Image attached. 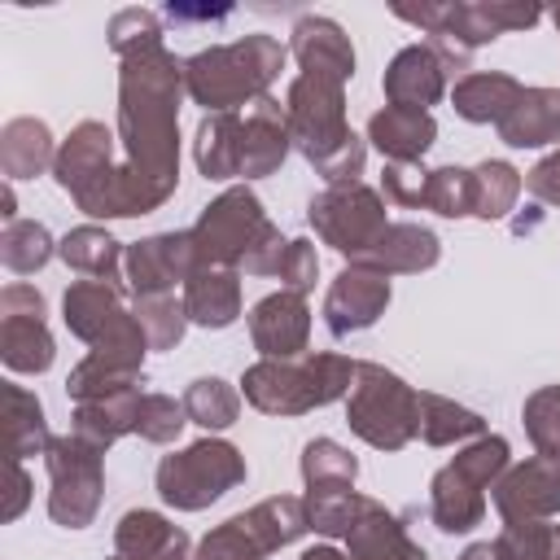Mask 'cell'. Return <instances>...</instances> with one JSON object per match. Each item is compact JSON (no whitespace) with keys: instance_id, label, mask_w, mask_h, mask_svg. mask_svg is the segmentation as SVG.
I'll use <instances>...</instances> for the list:
<instances>
[{"instance_id":"1","label":"cell","mask_w":560,"mask_h":560,"mask_svg":"<svg viewBox=\"0 0 560 560\" xmlns=\"http://www.w3.org/2000/svg\"><path fill=\"white\" fill-rule=\"evenodd\" d=\"M179 88L184 61L162 44L122 57L118 79V136L122 162L114 166L101 219H131L158 210L179 184Z\"/></svg>"},{"instance_id":"2","label":"cell","mask_w":560,"mask_h":560,"mask_svg":"<svg viewBox=\"0 0 560 560\" xmlns=\"http://www.w3.org/2000/svg\"><path fill=\"white\" fill-rule=\"evenodd\" d=\"M284 44L271 39V35H245L236 44H219V48H206L197 57L184 61V88L197 105L214 109V114H228L245 101H258L267 96L271 79L280 74L284 66Z\"/></svg>"},{"instance_id":"3","label":"cell","mask_w":560,"mask_h":560,"mask_svg":"<svg viewBox=\"0 0 560 560\" xmlns=\"http://www.w3.org/2000/svg\"><path fill=\"white\" fill-rule=\"evenodd\" d=\"M354 368L346 354H315L306 350L302 359H258L245 368V402L267 411V416H302L315 407L337 402L354 385Z\"/></svg>"},{"instance_id":"4","label":"cell","mask_w":560,"mask_h":560,"mask_svg":"<svg viewBox=\"0 0 560 560\" xmlns=\"http://www.w3.org/2000/svg\"><path fill=\"white\" fill-rule=\"evenodd\" d=\"M416 398L420 394L398 372H389L381 363H359L350 402H346V420L368 446L402 451L416 438Z\"/></svg>"},{"instance_id":"5","label":"cell","mask_w":560,"mask_h":560,"mask_svg":"<svg viewBox=\"0 0 560 560\" xmlns=\"http://www.w3.org/2000/svg\"><path fill=\"white\" fill-rule=\"evenodd\" d=\"M66 328L88 341L96 354H114L127 363H144V328L136 324V311H127L122 289L109 280H74L61 298Z\"/></svg>"},{"instance_id":"6","label":"cell","mask_w":560,"mask_h":560,"mask_svg":"<svg viewBox=\"0 0 560 560\" xmlns=\"http://www.w3.org/2000/svg\"><path fill=\"white\" fill-rule=\"evenodd\" d=\"M306 529V503L293 494H276L210 529L192 560H262L267 551L298 542Z\"/></svg>"},{"instance_id":"7","label":"cell","mask_w":560,"mask_h":560,"mask_svg":"<svg viewBox=\"0 0 560 560\" xmlns=\"http://www.w3.org/2000/svg\"><path fill=\"white\" fill-rule=\"evenodd\" d=\"M245 481V459L232 442L201 438L158 464V494L179 512H201Z\"/></svg>"},{"instance_id":"8","label":"cell","mask_w":560,"mask_h":560,"mask_svg":"<svg viewBox=\"0 0 560 560\" xmlns=\"http://www.w3.org/2000/svg\"><path fill=\"white\" fill-rule=\"evenodd\" d=\"M105 451L83 442L79 433H66V438H52L48 451H44V464H48V516L61 525V529H83L92 525L96 508H101V490H105Z\"/></svg>"},{"instance_id":"9","label":"cell","mask_w":560,"mask_h":560,"mask_svg":"<svg viewBox=\"0 0 560 560\" xmlns=\"http://www.w3.org/2000/svg\"><path fill=\"white\" fill-rule=\"evenodd\" d=\"M271 219L249 188H228L192 223V245L201 267H245V258L271 236Z\"/></svg>"},{"instance_id":"10","label":"cell","mask_w":560,"mask_h":560,"mask_svg":"<svg viewBox=\"0 0 560 560\" xmlns=\"http://www.w3.org/2000/svg\"><path fill=\"white\" fill-rule=\"evenodd\" d=\"M346 83L332 79H315V74H298L284 101L289 114V140L302 149V158L311 166L328 162L341 144H350V127H346Z\"/></svg>"},{"instance_id":"11","label":"cell","mask_w":560,"mask_h":560,"mask_svg":"<svg viewBox=\"0 0 560 560\" xmlns=\"http://www.w3.org/2000/svg\"><path fill=\"white\" fill-rule=\"evenodd\" d=\"M306 214H311V228L319 232V241L332 245V249H341V254H350V258L363 254V249L389 228L385 201H381V192L368 188V184H337V188H324L319 197H311Z\"/></svg>"},{"instance_id":"12","label":"cell","mask_w":560,"mask_h":560,"mask_svg":"<svg viewBox=\"0 0 560 560\" xmlns=\"http://www.w3.org/2000/svg\"><path fill=\"white\" fill-rule=\"evenodd\" d=\"M52 337L44 324L39 289L13 280L0 293V359L9 372H48L52 368Z\"/></svg>"},{"instance_id":"13","label":"cell","mask_w":560,"mask_h":560,"mask_svg":"<svg viewBox=\"0 0 560 560\" xmlns=\"http://www.w3.org/2000/svg\"><path fill=\"white\" fill-rule=\"evenodd\" d=\"M52 175L79 201V210L96 214L109 192V179H114V136L101 122H79L66 136V144L57 149Z\"/></svg>"},{"instance_id":"14","label":"cell","mask_w":560,"mask_h":560,"mask_svg":"<svg viewBox=\"0 0 560 560\" xmlns=\"http://www.w3.org/2000/svg\"><path fill=\"white\" fill-rule=\"evenodd\" d=\"M127 280L140 293H171L175 284H188V276L201 267L197 258V245H192V228L184 232H158V236H144L127 249Z\"/></svg>"},{"instance_id":"15","label":"cell","mask_w":560,"mask_h":560,"mask_svg":"<svg viewBox=\"0 0 560 560\" xmlns=\"http://www.w3.org/2000/svg\"><path fill=\"white\" fill-rule=\"evenodd\" d=\"M490 490L503 521H551L560 512V459L534 455L508 468Z\"/></svg>"},{"instance_id":"16","label":"cell","mask_w":560,"mask_h":560,"mask_svg":"<svg viewBox=\"0 0 560 560\" xmlns=\"http://www.w3.org/2000/svg\"><path fill=\"white\" fill-rule=\"evenodd\" d=\"M249 337H254V350L262 359H302L306 341H311L306 293H293V289L267 293L249 311Z\"/></svg>"},{"instance_id":"17","label":"cell","mask_w":560,"mask_h":560,"mask_svg":"<svg viewBox=\"0 0 560 560\" xmlns=\"http://www.w3.org/2000/svg\"><path fill=\"white\" fill-rule=\"evenodd\" d=\"M385 306H389V276L350 262L324 298V324L332 337H350V332L372 328Z\"/></svg>"},{"instance_id":"18","label":"cell","mask_w":560,"mask_h":560,"mask_svg":"<svg viewBox=\"0 0 560 560\" xmlns=\"http://www.w3.org/2000/svg\"><path fill=\"white\" fill-rule=\"evenodd\" d=\"M446 79H451V66L442 61V52L433 44H411L389 61L385 96L389 105H402V109H429L446 92Z\"/></svg>"},{"instance_id":"19","label":"cell","mask_w":560,"mask_h":560,"mask_svg":"<svg viewBox=\"0 0 560 560\" xmlns=\"http://www.w3.org/2000/svg\"><path fill=\"white\" fill-rule=\"evenodd\" d=\"M438 254H442V245H438V236L429 228H420V223H389L350 262L368 267V271H381V276H398V271H429L438 262Z\"/></svg>"},{"instance_id":"20","label":"cell","mask_w":560,"mask_h":560,"mask_svg":"<svg viewBox=\"0 0 560 560\" xmlns=\"http://www.w3.org/2000/svg\"><path fill=\"white\" fill-rule=\"evenodd\" d=\"M289 52L298 57L302 74L332 79V83H346V79L354 74V48H350V39L341 35V26L328 22V18H302V22L293 26Z\"/></svg>"},{"instance_id":"21","label":"cell","mask_w":560,"mask_h":560,"mask_svg":"<svg viewBox=\"0 0 560 560\" xmlns=\"http://www.w3.org/2000/svg\"><path fill=\"white\" fill-rule=\"evenodd\" d=\"M289 114L276 96H258L254 109L245 114V136H241V175L258 179L271 175L284 153H289Z\"/></svg>"},{"instance_id":"22","label":"cell","mask_w":560,"mask_h":560,"mask_svg":"<svg viewBox=\"0 0 560 560\" xmlns=\"http://www.w3.org/2000/svg\"><path fill=\"white\" fill-rule=\"evenodd\" d=\"M114 556L118 560H188V534L171 525L162 512L131 508L114 525Z\"/></svg>"},{"instance_id":"23","label":"cell","mask_w":560,"mask_h":560,"mask_svg":"<svg viewBox=\"0 0 560 560\" xmlns=\"http://www.w3.org/2000/svg\"><path fill=\"white\" fill-rule=\"evenodd\" d=\"M368 140L389 158V162H420L429 144L438 140V122L429 109H402L385 105L368 118Z\"/></svg>"},{"instance_id":"24","label":"cell","mask_w":560,"mask_h":560,"mask_svg":"<svg viewBox=\"0 0 560 560\" xmlns=\"http://www.w3.org/2000/svg\"><path fill=\"white\" fill-rule=\"evenodd\" d=\"M346 556L350 560H429L424 547H416L394 512H385L376 499H368L363 516L346 534Z\"/></svg>"},{"instance_id":"25","label":"cell","mask_w":560,"mask_h":560,"mask_svg":"<svg viewBox=\"0 0 560 560\" xmlns=\"http://www.w3.org/2000/svg\"><path fill=\"white\" fill-rule=\"evenodd\" d=\"M184 311L201 328H228L241 315V276L232 267H197L184 284Z\"/></svg>"},{"instance_id":"26","label":"cell","mask_w":560,"mask_h":560,"mask_svg":"<svg viewBox=\"0 0 560 560\" xmlns=\"http://www.w3.org/2000/svg\"><path fill=\"white\" fill-rule=\"evenodd\" d=\"M429 516L442 534H468L486 521V490L446 464L429 486Z\"/></svg>"},{"instance_id":"27","label":"cell","mask_w":560,"mask_h":560,"mask_svg":"<svg viewBox=\"0 0 560 560\" xmlns=\"http://www.w3.org/2000/svg\"><path fill=\"white\" fill-rule=\"evenodd\" d=\"M499 136L512 149H538L560 140V88H525L499 122Z\"/></svg>"},{"instance_id":"28","label":"cell","mask_w":560,"mask_h":560,"mask_svg":"<svg viewBox=\"0 0 560 560\" xmlns=\"http://www.w3.org/2000/svg\"><path fill=\"white\" fill-rule=\"evenodd\" d=\"M521 83L512 79V74H503V70H472V74H464L459 83H455V92H451V101H455V114L459 118H468V122H503L508 118V109L521 101Z\"/></svg>"},{"instance_id":"29","label":"cell","mask_w":560,"mask_h":560,"mask_svg":"<svg viewBox=\"0 0 560 560\" xmlns=\"http://www.w3.org/2000/svg\"><path fill=\"white\" fill-rule=\"evenodd\" d=\"M241 136H245V118L236 109L210 114L197 127V171L206 179H232V175H241Z\"/></svg>"},{"instance_id":"30","label":"cell","mask_w":560,"mask_h":560,"mask_svg":"<svg viewBox=\"0 0 560 560\" xmlns=\"http://www.w3.org/2000/svg\"><path fill=\"white\" fill-rule=\"evenodd\" d=\"M52 162H57L52 136H48V127L39 118L4 122V131H0V166H4L9 179H31V175H39Z\"/></svg>"},{"instance_id":"31","label":"cell","mask_w":560,"mask_h":560,"mask_svg":"<svg viewBox=\"0 0 560 560\" xmlns=\"http://www.w3.org/2000/svg\"><path fill=\"white\" fill-rule=\"evenodd\" d=\"M136 407H140V389H122V394H109V398H96V402H79L70 433H79L83 442L105 451L122 433H136Z\"/></svg>"},{"instance_id":"32","label":"cell","mask_w":560,"mask_h":560,"mask_svg":"<svg viewBox=\"0 0 560 560\" xmlns=\"http://www.w3.org/2000/svg\"><path fill=\"white\" fill-rule=\"evenodd\" d=\"M57 254H61V262L74 267L79 276H88V280H109V284H118V258H127V254L118 249V241H114L105 228H92V223L66 232V241L57 245Z\"/></svg>"},{"instance_id":"33","label":"cell","mask_w":560,"mask_h":560,"mask_svg":"<svg viewBox=\"0 0 560 560\" xmlns=\"http://www.w3.org/2000/svg\"><path fill=\"white\" fill-rule=\"evenodd\" d=\"M486 420L442 394H420L416 398V438H424L429 446H451L459 438H481Z\"/></svg>"},{"instance_id":"34","label":"cell","mask_w":560,"mask_h":560,"mask_svg":"<svg viewBox=\"0 0 560 560\" xmlns=\"http://www.w3.org/2000/svg\"><path fill=\"white\" fill-rule=\"evenodd\" d=\"M140 381V363H127V359H114V354H88L70 381H66V394L79 402H96V398H109V394H122V389H136Z\"/></svg>"},{"instance_id":"35","label":"cell","mask_w":560,"mask_h":560,"mask_svg":"<svg viewBox=\"0 0 560 560\" xmlns=\"http://www.w3.org/2000/svg\"><path fill=\"white\" fill-rule=\"evenodd\" d=\"M4 407H9V455L13 459H26V455H44L52 433H48V420H44V407L31 389L22 385H4Z\"/></svg>"},{"instance_id":"36","label":"cell","mask_w":560,"mask_h":560,"mask_svg":"<svg viewBox=\"0 0 560 560\" xmlns=\"http://www.w3.org/2000/svg\"><path fill=\"white\" fill-rule=\"evenodd\" d=\"M52 254H57V245H52V236H48L44 223H35V219H13V223H4V232H0V258H4V267H9L13 276L39 271Z\"/></svg>"},{"instance_id":"37","label":"cell","mask_w":560,"mask_h":560,"mask_svg":"<svg viewBox=\"0 0 560 560\" xmlns=\"http://www.w3.org/2000/svg\"><path fill=\"white\" fill-rule=\"evenodd\" d=\"M354 472H359L354 455L346 446H337L332 438L306 442V451H302V481H306V490H350Z\"/></svg>"},{"instance_id":"38","label":"cell","mask_w":560,"mask_h":560,"mask_svg":"<svg viewBox=\"0 0 560 560\" xmlns=\"http://www.w3.org/2000/svg\"><path fill=\"white\" fill-rule=\"evenodd\" d=\"M184 411L201 429H228L241 416V394L219 376H201L184 389Z\"/></svg>"},{"instance_id":"39","label":"cell","mask_w":560,"mask_h":560,"mask_svg":"<svg viewBox=\"0 0 560 560\" xmlns=\"http://www.w3.org/2000/svg\"><path fill=\"white\" fill-rule=\"evenodd\" d=\"M302 503H306V525L315 534L346 538L354 529V521L363 516L368 494H354V490H306Z\"/></svg>"},{"instance_id":"40","label":"cell","mask_w":560,"mask_h":560,"mask_svg":"<svg viewBox=\"0 0 560 560\" xmlns=\"http://www.w3.org/2000/svg\"><path fill=\"white\" fill-rule=\"evenodd\" d=\"M521 171H512L508 162H481L472 166V214L477 219H503L516 206L521 192Z\"/></svg>"},{"instance_id":"41","label":"cell","mask_w":560,"mask_h":560,"mask_svg":"<svg viewBox=\"0 0 560 560\" xmlns=\"http://www.w3.org/2000/svg\"><path fill=\"white\" fill-rule=\"evenodd\" d=\"M131 311H136V324L144 328L149 350L179 346L184 324H188V311H184V302H175V293H140Z\"/></svg>"},{"instance_id":"42","label":"cell","mask_w":560,"mask_h":560,"mask_svg":"<svg viewBox=\"0 0 560 560\" xmlns=\"http://www.w3.org/2000/svg\"><path fill=\"white\" fill-rule=\"evenodd\" d=\"M494 547L503 560H560V525L556 521H508Z\"/></svg>"},{"instance_id":"43","label":"cell","mask_w":560,"mask_h":560,"mask_svg":"<svg viewBox=\"0 0 560 560\" xmlns=\"http://www.w3.org/2000/svg\"><path fill=\"white\" fill-rule=\"evenodd\" d=\"M521 420H525V433H529L534 451L547 455V459H560V385L534 389L525 398Z\"/></svg>"},{"instance_id":"44","label":"cell","mask_w":560,"mask_h":560,"mask_svg":"<svg viewBox=\"0 0 560 560\" xmlns=\"http://www.w3.org/2000/svg\"><path fill=\"white\" fill-rule=\"evenodd\" d=\"M424 206L438 210V214H446V219L472 214V171H464V166H438V171H429Z\"/></svg>"},{"instance_id":"45","label":"cell","mask_w":560,"mask_h":560,"mask_svg":"<svg viewBox=\"0 0 560 560\" xmlns=\"http://www.w3.org/2000/svg\"><path fill=\"white\" fill-rule=\"evenodd\" d=\"M184 424H188L184 402H175L171 394H158V389H144V394H140L136 433H140L144 442H175Z\"/></svg>"},{"instance_id":"46","label":"cell","mask_w":560,"mask_h":560,"mask_svg":"<svg viewBox=\"0 0 560 560\" xmlns=\"http://www.w3.org/2000/svg\"><path fill=\"white\" fill-rule=\"evenodd\" d=\"M468 481H477L481 490H490L503 472H508V442L499 438V433H481L468 451H459L455 459H451Z\"/></svg>"},{"instance_id":"47","label":"cell","mask_w":560,"mask_h":560,"mask_svg":"<svg viewBox=\"0 0 560 560\" xmlns=\"http://www.w3.org/2000/svg\"><path fill=\"white\" fill-rule=\"evenodd\" d=\"M162 44V26L149 9H122L114 22H109V48L118 57H131L140 48H158Z\"/></svg>"},{"instance_id":"48","label":"cell","mask_w":560,"mask_h":560,"mask_svg":"<svg viewBox=\"0 0 560 560\" xmlns=\"http://www.w3.org/2000/svg\"><path fill=\"white\" fill-rule=\"evenodd\" d=\"M381 188H385V197L398 201V206H424L429 171H420V162H385Z\"/></svg>"},{"instance_id":"49","label":"cell","mask_w":560,"mask_h":560,"mask_svg":"<svg viewBox=\"0 0 560 560\" xmlns=\"http://www.w3.org/2000/svg\"><path fill=\"white\" fill-rule=\"evenodd\" d=\"M280 284L284 289H293V293H306L311 284H315V276H319V258H315V245L311 241H289V249H284V258H280Z\"/></svg>"},{"instance_id":"50","label":"cell","mask_w":560,"mask_h":560,"mask_svg":"<svg viewBox=\"0 0 560 560\" xmlns=\"http://www.w3.org/2000/svg\"><path fill=\"white\" fill-rule=\"evenodd\" d=\"M525 188H529L542 206H560V149L547 153V158L525 175Z\"/></svg>"},{"instance_id":"51","label":"cell","mask_w":560,"mask_h":560,"mask_svg":"<svg viewBox=\"0 0 560 560\" xmlns=\"http://www.w3.org/2000/svg\"><path fill=\"white\" fill-rule=\"evenodd\" d=\"M26 490H31V481H26V472H22V464L13 459V499H9V508H4V521H13V516H22V508H26Z\"/></svg>"},{"instance_id":"52","label":"cell","mask_w":560,"mask_h":560,"mask_svg":"<svg viewBox=\"0 0 560 560\" xmlns=\"http://www.w3.org/2000/svg\"><path fill=\"white\" fill-rule=\"evenodd\" d=\"M166 18H184V22H201V18H228V9H184V4H166Z\"/></svg>"},{"instance_id":"53","label":"cell","mask_w":560,"mask_h":560,"mask_svg":"<svg viewBox=\"0 0 560 560\" xmlns=\"http://www.w3.org/2000/svg\"><path fill=\"white\" fill-rule=\"evenodd\" d=\"M459 560H503V556H499V547H494V542H472Z\"/></svg>"},{"instance_id":"54","label":"cell","mask_w":560,"mask_h":560,"mask_svg":"<svg viewBox=\"0 0 560 560\" xmlns=\"http://www.w3.org/2000/svg\"><path fill=\"white\" fill-rule=\"evenodd\" d=\"M298 560H350V556H341V551H332V547H311V551H302Z\"/></svg>"},{"instance_id":"55","label":"cell","mask_w":560,"mask_h":560,"mask_svg":"<svg viewBox=\"0 0 560 560\" xmlns=\"http://www.w3.org/2000/svg\"><path fill=\"white\" fill-rule=\"evenodd\" d=\"M538 219H542V210L534 206V210H529V214H521V219H516L512 228H516V232H534V228H538Z\"/></svg>"},{"instance_id":"56","label":"cell","mask_w":560,"mask_h":560,"mask_svg":"<svg viewBox=\"0 0 560 560\" xmlns=\"http://www.w3.org/2000/svg\"><path fill=\"white\" fill-rule=\"evenodd\" d=\"M556 26H560V9H556Z\"/></svg>"},{"instance_id":"57","label":"cell","mask_w":560,"mask_h":560,"mask_svg":"<svg viewBox=\"0 0 560 560\" xmlns=\"http://www.w3.org/2000/svg\"><path fill=\"white\" fill-rule=\"evenodd\" d=\"M109 560H118V556H109Z\"/></svg>"}]
</instances>
